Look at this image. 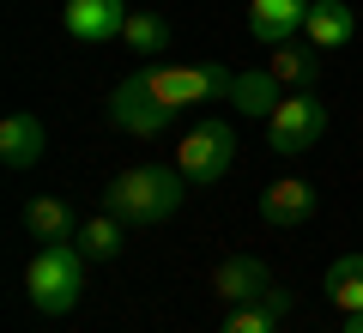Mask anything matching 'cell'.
Masks as SVG:
<instances>
[{"instance_id": "obj_18", "label": "cell", "mask_w": 363, "mask_h": 333, "mask_svg": "<svg viewBox=\"0 0 363 333\" xmlns=\"http://www.w3.org/2000/svg\"><path fill=\"white\" fill-rule=\"evenodd\" d=\"M327 297H333L345 315H363V255H339L327 267Z\"/></svg>"}, {"instance_id": "obj_1", "label": "cell", "mask_w": 363, "mask_h": 333, "mask_svg": "<svg viewBox=\"0 0 363 333\" xmlns=\"http://www.w3.org/2000/svg\"><path fill=\"white\" fill-rule=\"evenodd\" d=\"M188 200V176L176 164H133L104 188V212H116L121 224H164Z\"/></svg>"}, {"instance_id": "obj_5", "label": "cell", "mask_w": 363, "mask_h": 333, "mask_svg": "<svg viewBox=\"0 0 363 333\" xmlns=\"http://www.w3.org/2000/svg\"><path fill=\"white\" fill-rule=\"evenodd\" d=\"M267 133H272V152H285V158L309 152V146H321V133H327V103L309 97V91H297V97H285L267 116Z\"/></svg>"}, {"instance_id": "obj_16", "label": "cell", "mask_w": 363, "mask_h": 333, "mask_svg": "<svg viewBox=\"0 0 363 333\" xmlns=\"http://www.w3.org/2000/svg\"><path fill=\"white\" fill-rule=\"evenodd\" d=\"M230 103H236V116H260L267 121L279 103H285V85L272 73H236L230 79Z\"/></svg>"}, {"instance_id": "obj_11", "label": "cell", "mask_w": 363, "mask_h": 333, "mask_svg": "<svg viewBox=\"0 0 363 333\" xmlns=\"http://www.w3.org/2000/svg\"><path fill=\"white\" fill-rule=\"evenodd\" d=\"M43 152H49V133H43L37 116H25V109H18V116L0 121V164H6V170H30Z\"/></svg>"}, {"instance_id": "obj_20", "label": "cell", "mask_w": 363, "mask_h": 333, "mask_svg": "<svg viewBox=\"0 0 363 333\" xmlns=\"http://www.w3.org/2000/svg\"><path fill=\"white\" fill-rule=\"evenodd\" d=\"M345 333H363V315H345Z\"/></svg>"}, {"instance_id": "obj_6", "label": "cell", "mask_w": 363, "mask_h": 333, "mask_svg": "<svg viewBox=\"0 0 363 333\" xmlns=\"http://www.w3.org/2000/svg\"><path fill=\"white\" fill-rule=\"evenodd\" d=\"M109 121H116L121 133H133V140H157V133L169 128V109L152 97L145 73H128L116 91H109Z\"/></svg>"}, {"instance_id": "obj_4", "label": "cell", "mask_w": 363, "mask_h": 333, "mask_svg": "<svg viewBox=\"0 0 363 333\" xmlns=\"http://www.w3.org/2000/svg\"><path fill=\"white\" fill-rule=\"evenodd\" d=\"M230 79L236 73H224V67H145V85L169 116L194 109V103H212V97H230Z\"/></svg>"}, {"instance_id": "obj_7", "label": "cell", "mask_w": 363, "mask_h": 333, "mask_svg": "<svg viewBox=\"0 0 363 333\" xmlns=\"http://www.w3.org/2000/svg\"><path fill=\"white\" fill-rule=\"evenodd\" d=\"M315 0H248V37L260 49H285L303 37V18H309Z\"/></svg>"}, {"instance_id": "obj_9", "label": "cell", "mask_w": 363, "mask_h": 333, "mask_svg": "<svg viewBox=\"0 0 363 333\" xmlns=\"http://www.w3.org/2000/svg\"><path fill=\"white\" fill-rule=\"evenodd\" d=\"M285 315H291V291L272 279L255 303H230V315H224L218 333H279V321H285Z\"/></svg>"}, {"instance_id": "obj_12", "label": "cell", "mask_w": 363, "mask_h": 333, "mask_svg": "<svg viewBox=\"0 0 363 333\" xmlns=\"http://www.w3.org/2000/svg\"><path fill=\"white\" fill-rule=\"evenodd\" d=\"M267 285H272V273L260 267L255 255H230V261H218V267H212V291H218L224 303H255Z\"/></svg>"}, {"instance_id": "obj_19", "label": "cell", "mask_w": 363, "mask_h": 333, "mask_svg": "<svg viewBox=\"0 0 363 333\" xmlns=\"http://www.w3.org/2000/svg\"><path fill=\"white\" fill-rule=\"evenodd\" d=\"M121 43H128L133 55H157V49H169V18H164V13H128Z\"/></svg>"}, {"instance_id": "obj_14", "label": "cell", "mask_w": 363, "mask_h": 333, "mask_svg": "<svg viewBox=\"0 0 363 333\" xmlns=\"http://www.w3.org/2000/svg\"><path fill=\"white\" fill-rule=\"evenodd\" d=\"M303 37H309L315 49H345V43L357 37V13H351L345 0H315L309 18H303Z\"/></svg>"}, {"instance_id": "obj_13", "label": "cell", "mask_w": 363, "mask_h": 333, "mask_svg": "<svg viewBox=\"0 0 363 333\" xmlns=\"http://www.w3.org/2000/svg\"><path fill=\"white\" fill-rule=\"evenodd\" d=\"M25 231L37 236V243H79V218L67 200H55V194H30L25 200Z\"/></svg>"}, {"instance_id": "obj_8", "label": "cell", "mask_w": 363, "mask_h": 333, "mask_svg": "<svg viewBox=\"0 0 363 333\" xmlns=\"http://www.w3.org/2000/svg\"><path fill=\"white\" fill-rule=\"evenodd\" d=\"M61 25L73 43H121V25H128V0H67Z\"/></svg>"}, {"instance_id": "obj_2", "label": "cell", "mask_w": 363, "mask_h": 333, "mask_svg": "<svg viewBox=\"0 0 363 333\" xmlns=\"http://www.w3.org/2000/svg\"><path fill=\"white\" fill-rule=\"evenodd\" d=\"M25 291L37 315H67L85 297V249L79 243H43L25 267Z\"/></svg>"}, {"instance_id": "obj_15", "label": "cell", "mask_w": 363, "mask_h": 333, "mask_svg": "<svg viewBox=\"0 0 363 333\" xmlns=\"http://www.w3.org/2000/svg\"><path fill=\"white\" fill-rule=\"evenodd\" d=\"M267 73L279 79L285 91H309L315 73H321V49H315V43H285V49H272Z\"/></svg>"}, {"instance_id": "obj_10", "label": "cell", "mask_w": 363, "mask_h": 333, "mask_svg": "<svg viewBox=\"0 0 363 333\" xmlns=\"http://www.w3.org/2000/svg\"><path fill=\"white\" fill-rule=\"evenodd\" d=\"M315 212V188L303 176H279L267 194H260V218L267 224H279V231H291V224H309Z\"/></svg>"}, {"instance_id": "obj_3", "label": "cell", "mask_w": 363, "mask_h": 333, "mask_svg": "<svg viewBox=\"0 0 363 333\" xmlns=\"http://www.w3.org/2000/svg\"><path fill=\"white\" fill-rule=\"evenodd\" d=\"M236 164V133L230 121H194V128L182 133L176 146V170L188 176V188H218Z\"/></svg>"}, {"instance_id": "obj_17", "label": "cell", "mask_w": 363, "mask_h": 333, "mask_svg": "<svg viewBox=\"0 0 363 333\" xmlns=\"http://www.w3.org/2000/svg\"><path fill=\"white\" fill-rule=\"evenodd\" d=\"M79 249H85V261H116L121 249H128V224H121L116 212H97L79 224Z\"/></svg>"}]
</instances>
